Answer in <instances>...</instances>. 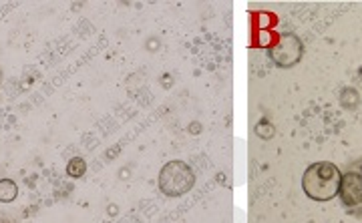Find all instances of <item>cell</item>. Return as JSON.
Wrapping results in <instances>:
<instances>
[{
    "label": "cell",
    "instance_id": "6da1fadb",
    "mask_svg": "<svg viewBox=\"0 0 362 223\" xmlns=\"http://www.w3.org/2000/svg\"><path fill=\"white\" fill-rule=\"evenodd\" d=\"M343 183V171L330 161L312 163L302 175V191L312 201H330L338 197Z\"/></svg>",
    "mask_w": 362,
    "mask_h": 223
},
{
    "label": "cell",
    "instance_id": "7a4b0ae2",
    "mask_svg": "<svg viewBox=\"0 0 362 223\" xmlns=\"http://www.w3.org/2000/svg\"><path fill=\"white\" fill-rule=\"evenodd\" d=\"M195 185V173L186 161H170L159 171V191L167 197H181Z\"/></svg>",
    "mask_w": 362,
    "mask_h": 223
},
{
    "label": "cell",
    "instance_id": "3957f363",
    "mask_svg": "<svg viewBox=\"0 0 362 223\" xmlns=\"http://www.w3.org/2000/svg\"><path fill=\"white\" fill-rule=\"evenodd\" d=\"M304 55V47L302 40L296 37L294 33H284L276 38V42L270 47V56L272 60L282 67V69H290L294 65L300 63V58Z\"/></svg>",
    "mask_w": 362,
    "mask_h": 223
},
{
    "label": "cell",
    "instance_id": "277c9868",
    "mask_svg": "<svg viewBox=\"0 0 362 223\" xmlns=\"http://www.w3.org/2000/svg\"><path fill=\"white\" fill-rule=\"evenodd\" d=\"M340 204L343 207L352 213L356 207L362 205V173L348 167L346 173H343V183H340Z\"/></svg>",
    "mask_w": 362,
    "mask_h": 223
},
{
    "label": "cell",
    "instance_id": "5b68a950",
    "mask_svg": "<svg viewBox=\"0 0 362 223\" xmlns=\"http://www.w3.org/2000/svg\"><path fill=\"white\" fill-rule=\"evenodd\" d=\"M19 197V185L13 179H0V201L13 204Z\"/></svg>",
    "mask_w": 362,
    "mask_h": 223
},
{
    "label": "cell",
    "instance_id": "8992f818",
    "mask_svg": "<svg viewBox=\"0 0 362 223\" xmlns=\"http://www.w3.org/2000/svg\"><path fill=\"white\" fill-rule=\"evenodd\" d=\"M85 173H87V161H85V159L73 157V159L67 163V175H69L71 179H81Z\"/></svg>",
    "mask_w": 362,
    "mask_h": 223
},
{
    "label": "cell",
    "instance_id": "52a82bcc",
    "mask_svg": "<svg viewBox=\"0 0 362 223\" xmlns=\"http://www.w3.org/2000/svg\"><path fill=\"white\" fill-rule=\"evenodd\" d=\"M350 169H354V171H359V173H362V159H359V161H354L352 165H348ZM352 217H359V220H362V205L361 207H356L352 213H350Z\"/></svg>",
    "mask_w": 362,
    "mask_h": 223
},
{
    "label": "cell",
    "instance_id": "ba28073f",
    "mask_svg": "<svg viewBox=\"0 0 362 223\" xmlns=\"http://www.w3.org/2000/svg\"><path fill=\"white\" fill-rule=\"evenodd\" d=\"M0 83H2V71H0Z\"/></svg>",
    "mask_w": 362,
    "mask_h": 223
}]
</instances>
